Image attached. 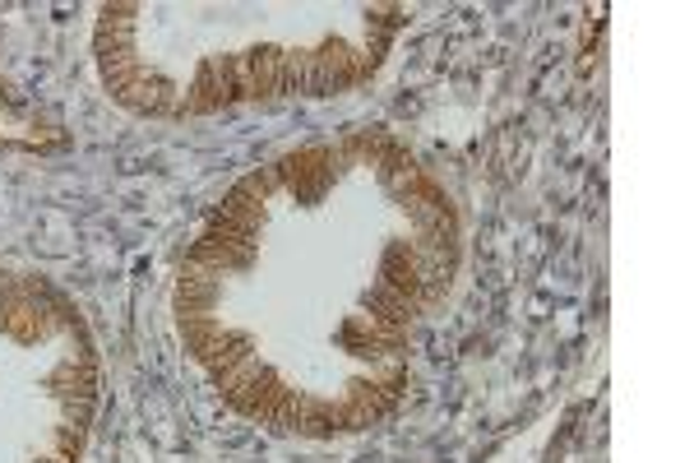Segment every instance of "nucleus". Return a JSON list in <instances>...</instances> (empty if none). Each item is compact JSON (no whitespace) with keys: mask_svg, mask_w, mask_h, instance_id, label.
I'll list each match as a JSON object with an SVG mask.
<instances>
[{"mask_svg":"<svg viewBox=\"0 0 694 463\" xmlns=\"http://www.w3.org/2000/svg\"><path fill=\"white\" fill-rule=\"evenodd\" d=\"M218 334H223L218 316H195V320H181V343H186V357L204 361V357H208V347L218 343Z\"/></svg>","mask_w":694,"mask_h":463,"instance_id":"7","label":"nucleus"},{"mask_svg":"<svg viewBox=\"0 0 694 463\" xmlns=\"http://www.w3.org/2000/svg\"><path fill=\"white\" fill-rule=\"evenodd\" d=\"M390 144H394V134L375 126V130L343 134L334 149H338V163H343V167H380V158H384V149H390Z\"/></svg>","mask_w":694,"mask_h":463,"instance_id":"3","label":"nucleus"},{"mask_svg":"<svg viewBox=\"0 0 694 463\" xmlns=\"http://www.w3.org/2000/svg\"><path fill=\"white\" fill-rule=\"evenodd\" d=\"M223 107H227V98H223V84H218V66H214V56H204L195 80H190V88L181 93L177 116H214Z\"/></svg>","mask_w":694,"mask_h":463,"instance_id":"1","label":"nucleus"},{"mask_svg":"<svg viewBox=\"0 0 694 463\" xmlns=\"http://www.w3.org/2000/svg\"><path fill=\"white\" fill-rule=\"evenodd\" d=\"M218 214L223 218H231V223H241V227H250V232H264V204L255 200V195H246L241 186H231L227 195H223V204H218Z\"/></svg>","mask_w":694,"mask_h":463,"instance_id":"6","label":"nucleus"},{"mask_svg":"<svg viewBox=\"0 0 694 463\" xmlns=\"http://www.w3.org/2000/svg\"><path fill=\"white\" fill-rule=\"evenodd\" d=\"M61 408H65V422H70V427L88 431V422H93V399H61Z\"/></svg>","mask_w":694,"mask_h":463,"instance_id":"13","label":"nucleus"},{"mask_svg":"<svg viewBox=\"0 0 694 463\" xmlns=\"http://www.w3.org/2000/svg\"><path fill=\"white\" fill-rule=\"evenodd\" d=\"M223 301V278H204V283H177V320H195V316H214Z\"/></svg>","mask_w":694,"mask_h":463,"instance_id":"5","label":"nucleus"},{"mask_svg":"<svg viewBox=\"0 0 694 463\" xmlns=\"http://www.w3.org/2000/svg\"><path fill=\"white\" fill-rule=\"evenodd\" d=\"M33 463H61V459H33Z\"/></svg>","mask_w":694,"mask_h":463,"instance_id":"15","label":"nucleus"},{"mask_svg":"<svg viewBox=\"0 0 694 463\" xmlns=\"http://www.w3.org/2000/svg\"><path fill=\"white\" fill-rule=\"evenodd\" d=\"M5 334H10L14 343H24V347H33V343H43V334H37V324H33L28 316H14Z\"/></svg>","mask_w":694,"mask_h":463,"instance_id":"14","label":"nucleus"},{"mask_svg":"<svg viewBox=\"0 0 694 463\" xmlns=\"http://www.w3.org/2000/svg\"><path fill=\"white\" fill-rule=\"evenodd\" d=\"M51 446H56V459H61V463H80V454H84V431L65 422V427L51 431Z\"/></svg>","mask_w":694,"mask_h":463,"instance_id":"11","label":"nucleus"},{"mask_svg":"<svg viewBox=\"0 0 694 463\" xmlns=\"http://www.w3.org/2000/svg\"><path fill=\"white\" fill-rule=\"evenodd\" d=\"M297 436H311V440L338 436V427H334V399L306 394V403H301V431H297Z\"/></svg>","mask_w":694,"mask_h":463,"instance_id":"8","label":"nucleus"},{"mask_svg":"<svg viewBox=\"0 0 694 463\" xmlns=\"http://www.w3.org/2000/svg\"><path fill=\"white\" fill-rule=\"evenodd\" d=\"M315 51V61L330 70V80H334V93H347V88H357V47L347 43V37H324Z\"/></svg>","mask_w":694,"mask_h":463,"instance_id":"4","label":"nucleus"},{"mask_svg":"<svg viewBox=\"0 0 694 463\" xmlns=\"http://www.w3.org/2000/svg\"><path fill=\"white\" fill-rule=\"evenodd\" d=\"M144 14V5H134V0H111V5L98 10V28L121 37V33H134V19Z\"/></svg>","mask_w":694,"mask_h":463,"instance_id":"9","label":"nucleus"},{"mask_svg":"<svg viewBox=\"0 0 694 463\" xmlns=\"http://www.w3.org/2000/svg\"><path fill=\"white\" fill-rule=\"evenodd\" d=\"M361 311H366V320L394 324V330H408V334H412V324H417V316H421V306H417V301H403V297L390 293V287L371 283V287L361 293Z\"/></svg>","mask_w":694,"mask_h":463,"instance_id":"2","label":"nucleus"},{"mask_svg":"<svg viewBox=\"0 0 694 463\" xmlns=\"http://www.w3.org/2000/svg\"><path fill=\"white\" fill-rule=\"evenodd\" d=\"M237 186L246 190V195H255L260 204H268V200H274L278 190H283V181L274 177V163H264V167H255V171H246V177H241Z\"/></svg>","mask_w":694,"mask_h":463,"instance_id":"10","label":"nucleus"},{"mask_svg":"<svg viewBox=\"0 0 694 463\" xmlns=\"http://www.w3.org/2000/svg\"><path fill=\"white\" fill-rule=\"evenodd\" d=\"M366 28L398 33V28H403V5H375V10H366Z\"/></svg>","mask_w":694,"mask_h":463,"instance_id":"12","label":"nucleus"}]
</instances>
